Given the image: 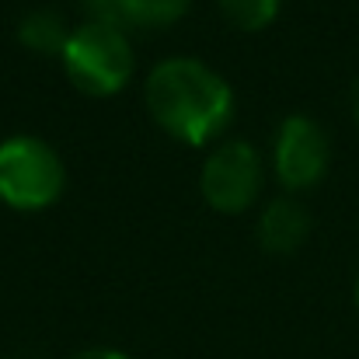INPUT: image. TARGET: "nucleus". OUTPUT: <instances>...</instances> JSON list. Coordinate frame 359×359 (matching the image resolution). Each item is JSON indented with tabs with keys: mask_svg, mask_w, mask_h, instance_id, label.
<instances>
[{
	"mask_svg": "<svg viewBox=\"0 0 359 359\" xmlns=\"http://www.w3.org/2000/svg\"><path fill=\"white\" fill-rule=\"evenodd\" d=\"M147 112L164 133L182 143L203 147L217 140L234 116L231 84L199 60L175 56L150 70L143 91Z\"/></svg>",
	"mask_w": 359,
	"mask_h": 359,
	"instance_id": "obj_1",
	"label": "nucleus"
},
{
	"mask_svg": "<svg viewBox=\"0 0 359 359\" xmlns=\"http://www.w3.org/2000/svg\"><path fill=\"white\" fill-rule=\"evenodd\" d=\"M199 189L217 213H244L262 192V157L244 140L220 143L203 164Z\"/></svg>",
	"mask_w": 359,
	"mask_h": 359,
	"instance_id": "obj_4",
	"label": "nucleus"
},
{
	"mask_svg": "<svg viewBox=\"0 0 359 359\" xmlns=\"http://www.w3.org/2000/svg\"><path fill=\"white\" fill-rule=\"evenodd\" d=\"M220 7L231 25H238L244 32H258L276 18L279 0H220Z\"/></svg>",
	"mask_w": 359,
	"mask_h": 359,
	"instance_id": "obj_9",
	"label": "nucleus"
},
{
	"mask_svg": "<svg viewBox=\"0 0 359 359\" xmlns=\"http://www.w3.org/2000/svg\"><path fill=\"white\" fill-rule=\"evenodd\" d=\"M328 136L307 116H290L276 133V175L286 189H311L328 171Z\"/></svg>",
	"mask_w": 359,
	"mask_h": 359,
	"instance_id": "obj_5",
	"label": "nucleus"
},
{
	"mask_svg": "<svg viewBox=\"0 0 359 359\" xmlns=\"http://www.w3.org/2000/svg\"><path fill=\"white\" fill-rule=\"evenodd\" d=\"M307 231H311V217H307V210H304L300 203H293V199H276V203H269L265 213H262V220H258V241H262V248L272 251V255H290V251H297V248L304 244V238H307Z\"/></svg>",
	"mask_w": 359,
	"mask_h": 359,
	"instance_id": "obj_6",
	"label": "nucleus"
},
{
	"mask_svg": "<svg viewBox=\"0 0 359 359\" xmlns=\"http://www.w3.org/2000/svg\"><path fill=\"white\" fill-rule=\"evenodd\" d=\"M91 7H102V4H116V0H88Z\"/></svg>",
	"mask_w": 359,
	"mask_h": 359,
	"instance_id": "obj_12",
	"label": "nucleus"
},
{
	"mask_svg": "<svg viewBox=\"0 0 359 359\" xmlns=\"http://www.w3.org/2000/svg\"><path fill=\"white\" fill-rule=\"evenodd\" d=\"M192 0H119V11L126 25H143V28H161L178 21L189 11Z\"/></svg>",
	"mask_w": 359,
	"mask_h": 359,
	"instance_id": "obj_8",
	"label": "nucleus"
},
{
	"mask_svg": "<svg viewBox=\"0 0 359 359\" xmlns=\"http://www.w3.org/2000/svg\"><path fill=\"white\" fill-rule=\"evenodd\" d=\"M74 359H129L126 353H116V349H91V353H81Z\"/></svg>",
	"mask_w": 359,
	"mask_h": 359,
	"instance_id": "obj_10",
	"label": "nucleus"
},
{
	"mask_svg": "<svg viewBox=\"0 0 359 359\" xmlns=\"http://www.w3.org/2000/svg\"><path fill=\"white\" fill-rule=\"evenodd\" d=\"M67 77L88 91V95H116L133 77V46L126 32L105 21H88L77 32H70V42L63 49Z\"/></svg>",
	"mask_w": 359,
	"mask_h": 359,
	"instance_id": "obj_2",
	"label": "nucleus"
},
{
	"mask_svg": "<svg viewBox=\"0 0 359 359\" xmlns=\"http://www.w3.org/2000/svg\"><path fill=\"white\" fill-rule=\"evenodd\" d=\"M18 39H21L28 49L53 56V53H63V49H67L70 32H67L63 14H56V11H49V7H39V11H32V14L21 18Z\"/></svg>",
	"mask_w": 359,
	"mask_h": 359,
	"instance_id": "obj_7",
	"label": "nucleus"
},
{
	"mask_svg": "<svg viewBox=\"0 0 359 359\" xmlns=\"http://www.w3.org/2000/svg\"><path fill=\"white\" fill-rule=\"evenodd\" d=\"M63 161L39 136L0 143V203L11 210H46L63 192Z\"/></svg>",
	"mask_w": 359,
	"mask_h": 359,
	"instance_id": "obj_3",
	"label": "nucleus"
},
{
	"mask_svg": "<svg viewBox=\"0 0 359 359\" xmlns=\"http://www.w3.org/2000/svg\"><path fill=\"white\" fill-rule=\"evenodd\" d=\"M353 116L359 122V77H356V84H353Z\"/></svg>",
	"mask_w": 359,
	"mask_h": 359,
	"instance_id": "obj_11",
	"label": "nucleus"
},
{
	"mask_svg": "<svg viewBox=\"0 0 359 359\" xmlns=\"http://www.w3.org/2000/svg\"><path fill=\"white\" fill-rule=\"evenodd\" d=\"M356 307H359V283H356Z\"/></svg>",
	"mask_w": 359,
	"mask_h": 359,
	"instance_id": "obj_13",
	"label": "nucleus"
}]
</instances>
